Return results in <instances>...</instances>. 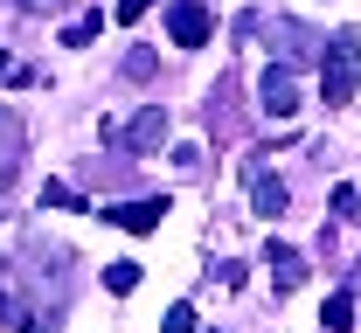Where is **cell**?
<instances>
[{"label": "cell", "instance_id": "obj_10", "mask_svg": "<svg viewBox=\"0 0 361 333\" xmlns=\"http://www.w3.org/2000/svg\"><path fill=\"white\" fill-rule=\"evenodd\" d=\"M133 285H139V264H111V271H104V291H111V299H126Z\"/></svg>", "mask_w": 361, "mask_h": 333}, {"label": "cell", "instance_id": "obj_12", "mask_svg": "<svg viewBox=\"0 0 361 333\" xmlns=\"http://www.w3.org/2000/svg\"><path fill=\"white\" fill-rule=\"evenodd\" d=\"M160 333H195V306H167V327Z\"/></svg>", "mask_w": 361, "mask_h": 333}, {"label": "cell", "instance_id": "obj_7", "mask_svg": "<svg viewBox=\"0 0 361 333\" xmlns=\"http://www.w3.org/2000/svg\"><path fill=\"white\" fill-rule=\"evenodd\" d=\"M264 264H271V278H278L285 291H292L299 278H306V257H299L292 243H264Z\"/></svg>", "mask_w": 361, "mask_h": 333}, {"label": "cell", "instance_id": "obj_17", "mask_svg": "<svg viewBox=\"0 0 361 333\" xmlns=\"http://www.w3.org/2000/svg\"><path fill=\"white\" fill-rule=\"evenodd\" d=\"M7 70H14V63H7V49H0V77H7Z\"/></svg>", "mask_w": 361, "mask_h": 333}, {"label": "cell", "instance_id": "obj_2", "mask_svg": "<svg viewBox=\"0 0 361 333\" xmlns=\"http://www.w3.org/2000/svg\"><path fill=\"white\" fill-rule=\"evenodd\" d=\"M104 222L126 230V237H153L167 222V194H153V201H104Z\"/></svg>", "mask_w": 361, "mask_h": 333}, {"label": "cell", "instance_id": "obj_9", "mask_svg": "<svg viewBox=\"0 0 361 333\" xmlns=\"http://www.w3.org/2000/svg\"><path fill=\"white\" fill-rule=\"evenodd\" d=\"M319 327H326V333H348V327H355V299H348V291H334V299H326V313H319Z\"/></svg>", "mask_w": 361, "mask_h": 333}, {"label": "cell", "instance_id": "obj_13", "mask_svg": "<svg viewBox=\"0 0 361 333\" xmlns=\"http://www.w3.org/2000/svg\"><path fill=\"white\" fill-rule=\"evenodd\" d=\"M111 14H118V21H146V14H153V0H118Z\"/></svg>", "mask_w": 361, "mask_h": 333}, {"label": "cell", "instance_id": "obj_15", "mask_svg": "<svg viewBox=\"0 0 361 333\" xmlns=\"http://www.w3.org/2000/svg\"><path fill=\"white\" fill-rule=\"evenodd\" d=\"M334 215H361V194L355 188H334Z\"/></svg>", "mask_w": 361, "mask_h": 333}, {"label": "cell", "instance_id": "obj_5", "mask_svg": "<svg viewBox=\"0 0 361 333\" xmlns=\"http://www.w3.org/2000/svg\"><path fill=\"white\" fill-rule=\"evenodd\" d=\"M257 97H264V111H271V118H292V111H299V84H292V70H285V63H278V70H264Z\"/></svg>", "mask_w": 361, "mask_h": 333}, {"label": "cell", "instance_id": "obj_14", "mask_svg": "<svg viewBox=\"0 0 361 333\" xmlns=\"http://www.w3.org/2000/svg\"><path fill=\"white\" fill-rule=\"evenodd\" d=\"M126 77H153V49H133L126 56Z\"/></svg>", "mask_w": 361, "mask_h": 333}, {"label": "cell", "instance_id": "obj_11", "mask_svg": "<svg viewBox=\"0 0 361 333\" xmlns=\"http://www.w3.org/2000/svg\"><path fill=\"white\" fill-rule=\"evenodd\" d=\"M42 208H77V188H63V181H49V188H42Z\"/></svg>", "mask_w": 361, "mask_h": 333}, {"label": "cell", "instance_id": "obj_16", "mask_svg": "<svg viewBox=\"0 0 361 333\" xmlns=\"http://www.w3.org/2000/svg\"><path fill=\"white\" fill-rule=\"evenodd\" d=\"M0 320H14V299H7V291H0Z\"/></svg>", "mask_w": 361, "mask_h": 333}, {"label": "cell", "instance_id": "obj_1", "mask_svg": "<svg viewBox=\"0 0 361 333\" xmlns=\"http://www.w3.org/2000/svg\"><path fill=\"white\" fill-rule=\"evenodd\" d=\"M361 84V63H355V35H334V49H326V70H319V91H326V104L341 111L348 97H355Z\"/></svg>", "mask_w": 361, "mask_h": 333}, {"label": "cell", "instance_id": "obj_4", "mask_svg": "<svg viewBox=\"0 0 361 333\" xmlns=\"http://www.w3.org/2000/svg\"><path fill=\"white\" fill-rule=\"evenodd\" d=\"M167 132H174V125H167V111H160V104H146L133 125H126V132H111V139L126 146V153H153V146H167Z\"/></svg>", "mask_w": 361, "mask_h": 333}, {"label": "cell", "instance_id": "obj_8", "mask_svg": "<svg viewBox=\"0 0 361 333\" xmlns=\"http://www.w3.org/2000/svg\"><path fill=\"white\" fill-rule=\"evenodd\" d=\"M97 35H104V7H90V14H77V21H70V28H63V42H70V49H84V42H97Z\"/></svg>", "mask_w": 361, "mask_h": 333}, {"label": "cell", "instance_id": "obj_3", "mask_svg": "<svg viewBox=\"0 0 361 333\" xmlns=\"http://www.w3.org/2000/svg\"><path fill=\"white\" fill-rule=\"evenodd\" d=\"M167 35H174V49H202L216 35V14H209L202 0H174V7H167Z\"/></svg>", "mask_w": 361, "mask_h": 333}, {"label": "cell", "instance_id": "obj_6", "mask_svg": "<svg viewBox=\"0 0 361 333\" xmlns=\"http://www.w3.org/2000/svg\"><path fill=\"white\" fill-rule=\"evenodd\" d=\"M250 208H257V215H285V181H278V174H257V167H250Z\"/></svg>", "mask_w": 361, "mask_h": 333}]
</instances>
